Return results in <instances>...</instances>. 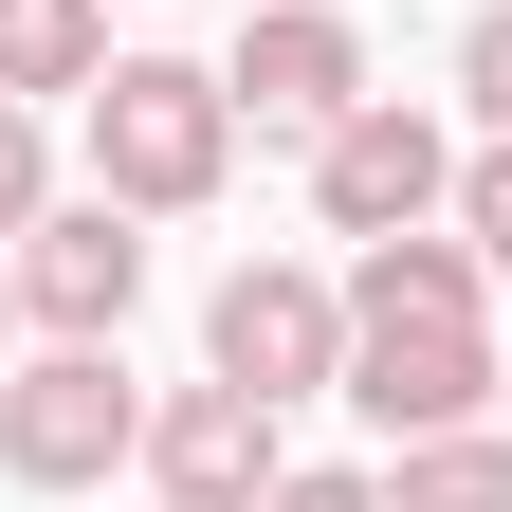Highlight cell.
Listing matches in <instances>:
<instances>
[{
    "label": "cell",
    "mask_w": 512,
    "mask_h": 512,
    "mask_svg": "<svg viewBox=\"0 0 512 512\" xmlns=\"http://www.w3.org/2000/svg\"><path fill=\"white\" fill-rule=\"evenodd\" d=\"M458 238H476V275H512V128L458 165Z\"/></svg>",
    "instance_id": "cell-11"
},
{
    "label": "cell",
    "mask_w": 512,
    "mask_h": 512,
    "mask_svg": "<svg viewBox=\"0 0 512 512\" xmlns=\"http://www.w3.org/2000/svg\"><path fill=\"white\" fill-rule=\"evenodd\" d=\"M220 92L256 128H293V147H330V128L366 110V37H348V0H256L238 55H220Z\"/></svg>",
    "instance_id": "cell-5"
},
{
    "label": "cell",
    "mask_w": 512,
    "mask_h": 512,
    "mask_svg": "<svg viewBox=\"0 0 512 512\" xmlns=\"http://www.w3.org/2000/svg\"><path fill=\"white\" fill-rule=\"evenodd\" d=\"M256 512H384V476H275Z\"/></svg>",
    "instance_id": "cell-14"
},
{
    "label": "cell",
    "mask_w": 512,
    "mask_h": 512,
    "mask_svg": "<svg viewBox=\"0 0 512 512\" xmlns=\"http://www.w3.org/2000/svg\"><path fill=\"white\" fill-rule=\"evenodd\" d=\"M348 403L384 439H439V421H476L494 403V330H476V238H366V275H348Z\"/></svg>",
    "instance_id": "cell-1"
},
{
    "label": "cell",
    "mask_w": 512,
    "mask_h": 512,
    "mask_svg": "<svg viewBox=\"0 0 512 512\" xmlns=\"http://www.w3.org/2000/svg\"><path fill=\"white\" fill-rule=\"evenodd\" d=\"M110 458H147V384L110 366V330H55L37 366H0V476L19 494H92Z\"/></svg>",
    "instance_id": "cell-3"
},
{
    "label": "cell",
    "mask_w": 512,
    "mask_h": 512,
    "mask_svg": "<svg viewBox=\"0 0 512 512\" xmlns=\"http://www.w3.org/2000/svg\"><path fill=\"white\" fill-rule=\"evenodd\" d=\"M275 421L293 403H256V384H165V403H147V476H165V512H256V494H275L293 458H275Z\"/></svg>",
    "instance_id": "cell-7"
},
{
    "label": "cell",
    "mask_w": 512,
    "mask_h": 512,
    "mask_svg": "<svg viewBox=\"0 0 512 512\" xmlns=\"http://www.w3.org/2000/svg\"><path fill=\"white\" fill-rule=\"evenodd\" d=\"M0 330H19V275H0Z\"/></svg>",
    "instance_id": "cell-15"
},
{
    "label": "cell",
    "mask_w": 512,
    "mask_h": 512,
    "mask_svg": "<svg viewBox=\"0 0 512 512\" xmlns=\"http://www.w3.org/2000/svg\"><path fill=\"white\" fill-rule=\"evenodd\" d=\"M128 293H147V238H128L110 183L19 220V311H37V330H128Z\"/></svg>",
    "instance_id": "cell-8"
},
{
    "label": "cell",
    "mask_w": 512,
    "mask_h": 512,
    "mask_svg": "<svg viewBox=\"0 0 512 512\" xmlns=\"http://www.w3.org/2000/svg\"><path fill=\"white\" fill-rule=\"evenodd\" d=\"M311 202H330V238H421V220H458V147H439L403 92H366L330 147H311Z\"/></svg>",
    "instance_id": "cell-6"
},
{
    "label": "cell",
    "mask_w": 512,
    "mask_h": 512,
    "mask_svg": "<svg viewBox=\"0 0 512 512\" xmlns=\"http://www.w3.org/2000/svg\"><path fill=\"white\" fill-rule=\"evenodd\" d=\"M220 165H238V92L202 74V55H110V74H92V183L128 220L220 202Z\"/></svg>",
    "instance_id": "cell-2"
},
{
    "label": "cell",
    "mask_w": 512,
    "mask_h": 512,
    "mask_svg": "<svg viewBox=\"0 0 512 512\" xmlns=\"http://www.w3.org/2000/svg\"><path fill=\"white\" fill-rule=\"evenodd\" d=\"M110 74V19H92V0H0V92H92Z\"/></svg>",
    "instance_id": "cell-10"
},
{
    "label": "cell",
    "mask_w": 512,
    "mask_h": 512,
    "mask_svg": "<svg viewBox=\"0 0 512 512\" xmlns=\"http://www.w3.org/2000/svg\"><path fill=\"white\" fill-rule=\"evenodd\" d=\"M458 92H476V128H512V0H476V37H458Z\"/></svg>",
    "instance_id": "cell-12"
},
{
    "label": "cell",
    "mask_w": 512,
    "mask_h": 512,
    "mask_svg": "<svg viewBox=\"0 0 512 512\" xmlns=\"http://www.w3.org/2000/svg\"><path fill=\"white\" fill-rule=\"evenodd\" d=\"M494 403H512V348H494Z\"/></svg>",
    "instance_id": "cell-16"
},
{
    "label": "cell",
    "mask_w": 512,
    "mask_h": 512,
    "mask_svg": "<svg viewBox=\"0 0 512 512\" xmlns=\"http://www.w3.org/2000/svg\"><path fill=\"white\" fill-rule=\"evenodd\" d=\"M202 366L256 384V403H311V384H348V293L293 275V256H238L220 311H202Z\"/></svg>",
    "instance_id": "cell-4"
},
{
    "label": "cell",
    "mask_w": 512,
    "mask_h": 512,
    "mask_svg": "<svg viewBox=\"0 0 512 512\" xmlns=\"http://www.w3.org/2000/svg\"><path fill=\"white\" fill-rule=\"evenodd\" d=\"M384 512H512V421H439L384 458Z\"/></svg>",
    "instance_id": "cell-9"
},
{
    "label": "cell",
    "mask_w": 512,
    "mask_h": 512,
    "mask_svg": "<svg viewBox=\"0 0 512 512\" xmlns=\"http://www.w3.org/2000/svg\"><path fill=\"white\" fill-rule=\"evenodd\" d=\"M37 183H55V165H37V110H19V92H0V238H19V220H37Z\"/></svg>",
    "instance_id": "cell-13"
}]
</instances>
